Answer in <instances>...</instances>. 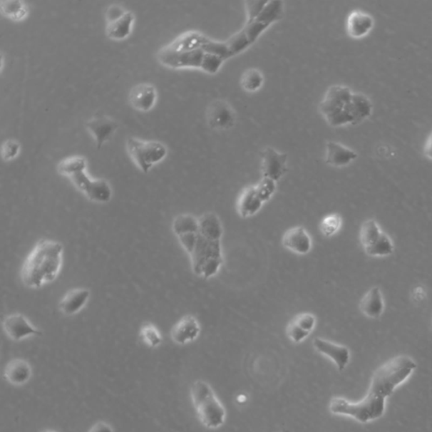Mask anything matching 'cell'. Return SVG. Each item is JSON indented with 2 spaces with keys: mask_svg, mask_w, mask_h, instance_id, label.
Segmentation results:
<instances>
[{
  "mask_svg": "<svg viewBox=\"0 0 432 432\" xmlns=\"http://www.w3.org/2000/svg\"><path fill=\"white\" fill-rule=\"evenodd\" d=\"M173 231L190 257L192 269L201 278L217 274L223 264V227L218 215L208 212L195 217L179 215L173 222Z\"/></svg>",
  "mask_w": 432,
  "mask_h": 432,
  "instance_id": "1",
  "label": "cell"
},
{
  "mask_svg": "<svg viewBox=\"0 0 432 432\" xmlns=\"http://www.w3.org/2000/svg\"><path fill=\"white\" fill-rule=\"evenodd\" d=\"M416 369V362L411 357L395 356L374 371L364 398L353 403L344 398H333L329 411L334 415L351 417L362 424L379 420L384 415L387 398L406 383Z\"/></svg>",
  "mask_w": 432,
  "mask_h": 432,
  "instance_id": "2",
  "label": "cell"
},
{
  "mask_svg": "<svg viewBox=\"0 0 432 432\" xmlns=\"http://www.w3.org/2000/svg\"><path fill=\"white\" fill-rule=\"evenodd\" d=\"M283 16L284 2L280 0H271L254 20L246 21L245 27L241 31L225 41L211 39L204 50L207 53L216 55L227 61L245 51L271 25L282 20Z\"/></svg>",
  "mask_w": 432,
  "mask_h": 432,
  "instance_id": "3",
  "label": "cell"
},
{
  "mask_svg": "<svg viewBox=\"0 0 432 432\" xmlns=\"http://www.w3.org/2000/svg\"><path fill=\"white\" fill-rule=\"evenodd\" d=\"M63 255L61 242L41 239L23 265L21 279L25 286L38 289L54 282L62 269Z\"/></svg>",
  "mask_w": 432,
  "mask_h": 432,
  "instance_id": "4",
  "label": "cell"
},
{
  "mask_svg": "<svg viewBox=\"0 0 432 432\" xmlns=\"http://www.w3.org/2000/svg\"><path fill=\"white\" fill-rule=\"evenodd\" d=\"M191 397L197 417L207 428L217 429L224 424L226 410L209 384L196 381L192 386Z\"/></svg>",
  "mask_w": 432,
  "mask_h": 432,
  "instance_id": "5",
  "label": "cell"
},
{
  "mask_svg": "<svg viewBox=\"0 0 432 432\" xmlns=\"http://www.w3.org/2000/svg\"><path fill=\"white\" fill-rule=\"evenodd\" d=\"M158 58L160 63L170 68H197L212 75L220 71L225 61L223 58L207 53L203 49L183 53L160 51Z\"/></svg>",
  "mask_w": 432,
  "mask_h": 432,
  "instance_id": "6",
  "label": "cell"
},
{
  "mask_svg": "<svg viewBox=\"0 0 432 432\" xmlns=\"http://www.w3.org/2000/svg\"><path fill=\"white\" fill-rule=\"evenodd\" d=\"M360 241L366 254L371 257H387L394 250L391 238L381 231L374 220H367L362 224Z\"/></svg>",
  "mask_w": 432,
  "mask_h": 432,
  "instance_id": "7",
  "label": "cell"
},
{
  "mask_svg": "<svg viewBox=\"0 0 432 432\" xmlns=\"http://www.w3.org/2000/svg\"><path fill=\"white\" fill-rule=\"evenodd\" d=\"M128 153L142 171L148 173L153 165L168 153L167 147L159 141H144L130 138L127 141Z\"/></svg>",
  "mask_w": 432,
  "mask_h": 432,
  "instance_id": "8",
  "label": "cell"
},
{
  "mask_svg": "<svg viewBox=\"0 0 432 432\" xmlns=\"http://www.w3.org/2000/svg\"><path fill=\"white\" fill-rule=\"evenodd\" d=\"M70 178L73 185L90 200L101 204L108 203L111 200L112 188L104 179L91 178L85 171L73 174Z\"/></svg>",
  "mask_w": 432,
  "mask_h": 432,
  "instance_id": "9",
  "label": "cell"
},
{
  "mask_svg": "<svg viewBox=\"0 0 432 432\" xmlns=\"http://www.w3.org/2000/svg\"><path fill=\"white\" fill-rule=\"evenodd\" d=\"M353 93L347 86L334 85L329 87L319 106L320 111L328 123L343 112Z\"/></svg>",
  "mask_w": 432,
  "mask_h": 432,
  "instance_id": "10",
  "label": "cell"
},
{
  "mask_svg": "<svg viewBox=\"0 0 432 432\" xmlns=\"http://www.w3.org/2000/svg\"><path fill=\"white\" fill-rule=\"evenodd\" d=\"M261 172L263 178L278 182L287 173V153L267 147L261 151Z\"/></svg>",
  "mask_w": 432,
  "mask_h": 432,
  "instance_id": "11",
  "label": "cell"
},
{
  "mask_svg": "<svg viewBox=\"0 0 432 432\" xmlns=\"http://www.w3.org/2000/svg\"><path fill=\"white\" fill-rule=\"evenodd\" d=\"M107 32L110 38L122 39L130 34L135 16L130 11H124L122 7L113 6L107 14Z\"/></svg>",
  "mask_w": 432,
  "mask_h": 432,
  "instance_id": "12",
  "label": "cell"
},
{
  "mask_svg": "<svg viewBox=\"0 0 432 432\" xmlns=\"http://www.w3.org/2000/svg\"><path fill=\"white\" fill-rule=\"evenodd\" d=\"M206 118L210 128L217 130H229L236 123L235 111L223 100L215 101L210 105Z\"/></svg>",
  "mask_w": 432,
  "mask_h": 432,
  "instance_id": "13",
  "label": "cell"
},
{
  "mask_svg": "<svg viewBox=\"0 0 432 432\" xmlns=\"http://www.w3.org/2000/svg\"><path fill=\"white\" fill-rule=\"evenodd\" d=\"M211 38L197 31H186L178 36L172 43H170L160 51L165 53H183L192 50L203 49Z\"/></svg>",
  "mask_w": 432,
  "mask_h": 432,
  "instance_id": "14",
  "label": "cell"
},
{
  "mask_svg": "<svg viewBox=\"0 0 432 432\" xmlns=\"http://www.w3.org/2000/svg\"><path fill=\"white\" fill-rule=\"evenodd\" d=\"M3 327L8 336L16 341L43 335V332L35 328L22 314H12L6 317L3 322Z\"/></svg>",
  "mask_w": 432,
  "mask_h": 432,
  "instance_id": "15",
  "label": "cell"
},
{
  "mask_svg": "<svg viewBox=\"0 0 432 432\" xmlns=\"http://www.w3.org/2000/svg\"><path fill=\"white\" fill-rule=\"evenodd\" d=\"M315 350L332 361L339 371H343L351 360V351L346 346L329 340L316 338L314 340Z\"/></svg>",
  "mask_w": 432,
  "mask_h": 432,
  "instance_id": "16",
  "label": "cell"
},
{
  "mask_svg": "<svg viewBox=\"0 0 432 432\" xmlns=\"http://www.w3.org/2000/svg\"><path fill=\"white\" fill-rule=\"evenodd\" d=\"M316 323V317L309 312L298 314L287 326V336L293 343L304 341L314 330Z\"/></svg>",
  "mask_w": 432,
  "mask_h": 432,
  "instance_id": "17",
  "label": "cell"
},
{
  "mask_svg": "<svg viewBox=\"0 0 432 432\" xmlns=\"http://www.w3.org/2000/svg\"><path fill=\"white\" fill-rule=\"evenodd\" d=\"M282 245L287 250L299 255H305L312 250V242L309 232L302 227L289 229L284 234Z\"/></svg>",
  "mask_w": 432,
  "mask_h": 432,
  "instance_id": "18",
  "label": "cell"
},
{
  "mask_svg": "<svg viewBox=\"0 0 432 432\" xmlns=\"http://www.w3.org/2000/svg\"><path fill=\"white\" fill-rule=\"evenodd\" d=\"M200 334V325L194 316L183 317L174 325L172 339L178 344H186L195 341Z\"/></svg>",
  "mask_w": 432,
  "mask_h": 432,
  "instance_id": "19",
  "label": "cell"
},
{
  "mask_svg": "<svg viewBox=\"0 0 432 432\" xmlns=\"http://www.w3.org/2000/svg\"><path fill=\"white\" fill-rule=\"evenodd\" d=\"M265 204L256 186H250L242 192L237 201V211L242 218L252 217L259 213Z\"/></svg>",
  "mask_w": 432,
  "mask_h": 432,
  "instance_id": "20",
  "label": "cell"
},
{
  "mask_svg": "<svg viewBox=\"0 0 432 432\" xmlns=\"http://www.w3.org/2000/svg\"><path fill=\"white\" fill-rule=\"evenodd\" d=\"M357 158L358 154L355 150L339 142L328 141L326 143L325 162L333 167H346Z\"/></svg>",
  "mask_w": 432,
  "mask_h": 432,
  "instance_id": "21",
  "label": "cell"
},
{
  "mask_svg": "<svg viewBox=\"0 0 432 432\" xmlns=\"http://www.w3.org/2000/svg\"><path fill=\"white\" fill-rule=\"evenodd\" d=\"M86 126L95 136L98 149H100L104 142L108 140L113 132L117 130L118 124L113 119L105 116V115H96L89 121H87Z\"/></svg>",
  "mask_w": 432,
  "mask_h": 432,
  "instance_id": "22",
  "label": "cell"
},
{
  "mask_svg": "<svg viewBox=\"0 0 432 432\" xmlns=\"http://www.w3.org/2000/svg\"><path fill=\"white\" fill-rule=\"evenodd\" d=\"M374 19L370 14L356 10L350 13L347 18L348 34L354 38H361L369 34L374 29Z\"/></svg>",
  "mask_w": 432,
  "mask_h": 432,
  "instance_id": "23",
  "label": "cell"
},
{
  "mask_svg": "<svg viewBox=\"0 0 432 432\" xmlns=\"http://www.w3.org/2000/svg\"><path fill=\"white\" fill-rule=\"evenodd\" d=\"M89 289L78 288L68 292L59 303V309L63 314L72 316L81 312L90 299Z\"/></svg>",
  "mask_w": 432,
  "mask_h": 432,
  "instance_id": "24",
  "label": "cell"
},
{
  "mask_svg": "<svg viewBox=\"0 0 432 432\" xmlns=\"http://www.w3.org/2000/svg\"><path fill=\"white\" fill-rule=\"evenodd\" d=\"M156 99V90L149 83H140L133 87L130 93V101L133 107L147 111L153 107Z\"/></svg>",
  "mask_w": 432,
  "mask_h": 432,
  "instance_id": "25",
  "label": "cell"
},
{
  "mask_svg": "<svg viewBox=\"0 0 432 432\" xmlns=\"http://www.w3.org/2000/svg\"><path fill=\"white\" fill-rule=\"evenodd\" d=\"M384 309V297L379 287L371 288L360 302V310L362 314L371 319L380 318Z\"/></svg>",
  "mask_w": 432,
  "mask_h": 432,
  "instance_id": "26",
  "label": "cell"
},
{
  "mask_svg": "<svg viewBox=\"0 0 432 432\" xmlns=\"http://www.w3.org/2000/svg\"><path fill=\"white\" fill-rule=\"evenodd\" d=\"M4 376L14 385L24 384L31 379V366L24 360H14L9 363L4 371Z\"/></svg>",
  "mask_w": 432,
  "mask_h": 432,
  "instance_id": "27",
  "label": "cell"
},
{
  "mask_svg": "<svg viewBox=\"0 0 432 432\" xmlns=\"http://www.w3.org/2000/svg\"><path fill=\"white\" fill-rule=\"evenodd\" d=\"M264 78L263 73L257 68H248L242 73L241 78V85L242 88L250 93H254L259 91L263 86Z\"/></svg>",
  "mask_w": 432,
  "mask_h": 432,
  "instance_id": "28",
  "label": "cell"
},
{
  "mask_svg": "<svg viewBox=\"0 0 432 432\" xmlns=\"http://www.w3.org/2000/svg\"><path fill=\"white\" fill-rule=\"evenodd\" d=\"M86 160L82 156H73L61 160L58 165V172L71 177L73 174L85 171Z\"/></svg>",
  "mask_w": 432,
  "mask_h": 432,
  "instance_id": "29",
  "label": "cell"
},
{
  "mask_svg": "<svg viewBox=\"0 0 432 432\" xmlns=\"http://www.w3.org/2000/svg\"><path fill=\"white\" fill-rule=\"evenodd\" d=\"M342 227V217L339 214H331L322 220L320 231L326 237H333Z\"/></svg>",
  "mask_w": 432,
  "mask_h": 432,
  "instance_id": "30",
  "label": "cell"
},
{
  "mask_svg": "<svg viewBox=\"0 0 432 432\" xmlns=\"http://www.w3.org/2000/svg\"><path fill=\"white\" fill-rule=\"evenodd\" d=\"M1 11L4 15L11 16L14 19H21L26 16V8L20 0H7L1 2Z\"/></svg>",
  "mask_w": 432,
  "mask_h": 432,
  "instance_id": "31",
  "label": "cell"
},
{
  "mask_svg": "<svg viewBox=\"0 0 432 432\" xmlns=\"http://www.w3.org/2000/svg\"><path fill=\"white\" fill-rule=\"evenodd\" d=\"M141 336L149 346L155 348L163 342V337L154 325L146 324L141 329Z\"/></svg>",
  "mask_w": 432,
  "mask_h": 432,
  "instance_id": "32",
  "label": "cell"
},
{
  "mask_svg": "<svg viewBox=\"0 0 432 432\" xmlns=\"http://www.w3.org/2000/svg\"><path fill=\"white\" fill-rule=\"evenodd\" d=\"M255 186L265 203H267L277 192V182L267 178H262L260 182Z\"/></svg>",
  "mask_w": 432,
  "mask_h": 432,
  "instance_id": "33",
  "label": "cell"
},
{
  "mask_svg": "<svg viewBox=\"0 0 432 432\" xmlns=\"http://www.w3.org/2000/svg\"><path fill=\"white\" fill-rule=\"evenodd\" d=\"M268 0H259V1H247V21L254 20L255 17L259 15V13L264 10Z\"/></svg>",
  "mask_w": 432,
  "mask_h": 432,
  "instance_id": "34",
  "label": "cell"
},
{
  "mask_svg": "<svg viewBox=\"0 0 432 432\" xmlns=\"http://www.w3.org/2000/svg\"><path fill=\"white\" fill-rule=\"evenodd\" d=\"M20 144L14 140H8L4 142L2 146V155L4 159L10 160L19 153Z\"/></svg>",
  "mask_w": 432,
  "mask_h": 432,
  "instance_id": "35",
  "label": "cell"
},
{
  "mask_svg": "<svg viewBox=\"0 0 432 432\" xmlns=\"http://www.w3.org/2000/svg\"><path fill=\"white\" fill-rule=\"evenodd\" d=\"M89 432H113V430L107 423L99 422Z\"/></svg>",
  "mask_w": 432,
  "mask_h": 432,
  "instance_id": "36",
  "label": "cell"
},
{
  "mask_svg": "<svg viewBox=\"0 0 432 432\" xmlns=\"http://www.w3.org/2000/svg\"><path fill=\"white\" fill-rule=\"evenodd\" d=\"M425 155L427 158L432 160V133L428 138V140H426V143L425 145Z\"/></svg>",
  "mask_w": 432,
  "mask_h": 432,
  "instance_id": "37",
  "label": "cell"
},
{
  "mask_svg": "<svg viewBox=\"0 0 432 432\" xmlns=\"http://www.w3.org/2000/svg\"><path fill=\"white\" fill-rule=\"evenodd\" d=\"M282 432H289V431L287 430H283Z\"/></svg>",
  "mask_w": 432,
  "mask_h": 432,
  "instance_id": "38",
  "label": "cell"
},
{
  "mask_svg": "<svg viewBox=\"0 0 432 432\" xmlns=\"http://www.w3.org/2000/svg\"><path fill=\"white\" fill-rule=\"evenodd\" d=\"M46 432H55V431H46Z\"/></svg>",
  "mask_w": 432,
  "mask_h": 432,
  "instance_id": "39",
  "label": "cell"
}]
</instances>
